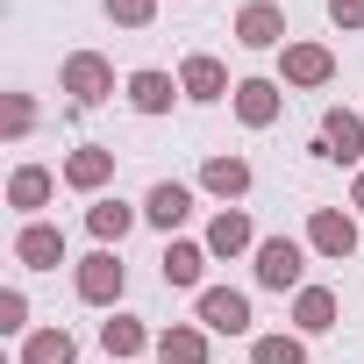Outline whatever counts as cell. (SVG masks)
I'll list each match as a JSON object with an SVG mask.
<instances>
[{
  "mask_svg": "<svg viewBox=\"0 0 364 364\" xmlns=\"http://www.w3.org/2000/svg\"><path fill=\"white\" fill-rule=\"evenodd\" d=\"M307 243H314L321 257H350V250H357V222L336 215V208H321V215L307 222Z\"/></svg>",
  "mask_w": 364,
  "mask_h": 364,
  "instance_id": "obj_7",
  "label": "cell"
},
{
  "mask_svg": "<svg viewBox=\"0 0 364 364\" xmlns=\"http://www.w3.org/2000/svg\"><path fill=\"white\" fill-rule=\"evenodd\" d=\"M200 264H208L200 243H171L164 250V286H200Z\"/></svg>",
  "mask_w": 364,
  "mask_h": 364,
  "instance_id": "obj_19",
  "label": "cell"
},
{
  "mask_svg": "<svg viewBox=\"0 0 364 364\" xmlns=\"http://www.w3.org/2000/svg\"><path fill=\"white\" fill-rule=\"evenodd\" d=\"M150 8H157V0H107V15H114V22H129V29H143V22H150Z\"/></svg>",
  "mask_w": 364,
  "mask_h": 364,
  "instance_id": "obj_25",
  "label": "cell"
},
{
  "mask_svg": "<svg viewBox=\"0 0 364 364\" xmlns=\"http://www.w3.org/2000/svg\"><path fill=\"white\" fill-rule=\"evenodd\" d=\"M157 357L164 364H208V336L200 328H164L157 336Z\"/></svg>",
  "mask_w": 364,
  "mask_h": 364,
  "instance_id": "obj_18",
  "label": "cell"
},
{
  "mask_svg": "<svg viewBox=\"0 0 364 364\" xmlns=\"http://www.w3.org/2000/svg\"><path fill=\"white\" fill-rule=\"evenodd\" d=\"M293 321H300L307 336L336 328V293H328V286H300V300H293Z\"/></svg>",
  "mask_w": 364,
  "mask_h": 364,
  "instance_id": "obj_15",
  "label": "cell"
},
{
  "mask_svg": "<svg viewBox=\"0 0 364 364\" xmlns=\"http://www.w3.org/2000/svg\"><path fill=\"white\" fill-rule=\"evenodd\" d=\"M22 314H29L22 293H0V328H22Z\"/></svg>",
  "mask_w": 364,
  "mask_h": 364,
  "instance_id": "obj_26",
  "label": "cell"
},
{
  "mask_svg": "<svg viewBox=\"0 0 364 364\" xmlns=\"http://www.w3.org/2000/svg\"><path fill=\"white\" fill-rule=\"evenodd\" d=\"M15 257H22L29 272H50V264H65V229H50V222H29V229L15 236Z\"/></svg>",
  "mask_w": 364,
  "mask_h": 364,
  "instance_id": "obj_5",
  "label": "cell"
},
{
  "mask_svg": "<svg viewBox=\"0 0 364 364\" xmlns=\"http://www.w3.org/2000/svg\"><path fill=\"white\" fill-rule=\"evenodd\" d=\"M29 122H36V107H29V100H22V93H15V100H8V129H15V136H22V129H29Z\"/></svg>",
  "mask_w": 364,
  "mask_h": 364,
  "instance_id": "obj_28",
  "label": "cell"
},
{
  "mask_svg": "<svg viewBox=\"0 0 364 364\" xmlns=\"http://www.w3.org/2000/svg\"><path fill=\"white\" fill-rule=\"evenodd\" d=\"M8 200H15L22 215H36V208L50 200V171H43V164H22V171L8 178Z\"/></svg>",
  "mask_w": 364,
  "mask_h": 364,
  "instance_id": "obj_17",
  "label": "cell"
},
{
  "mask_svg": "<svg viewBox=\"0 0 364 364\" xmlns=\"http://www.w3.org/2000/svg\"><path fill=\"white\" fill-rule=\"evenodd\" d=\"M65 93H72L79 107H93V100H107V93H114V72H107V58H93V50H79V58H65Z\"/></svg>",
  "mask_w": 364,
  "mask_h": 364,
  "instance_id": "obj_1",
  "label": "cell"
},
{
  "mask_svg": "<svg viewBox=\"0 0 364 364\" xmlns=\"http://www.w3.org/2000/svg\"><path fill=\"white\" fill-rule=\"evenodd\" d=\"M200 328H215V336H243V328H250V300H243L236 286H208V293H200Z\"/></svg>",
  "mask_w": 364,
  "mask_h": 364,
  "instance_id": "obj_3",
  "label": "cell"
},
{
  "mask_svg": "<svg viewBox=\"0 0 364 364\" xmlns=\"http://www.w3.org/2000/svg\"><path fill=\"white\" fill-rule=\"evenodd\" d=\"M250 357H257V364H307L300 336H257V343H250Z\"/></svg>",
  "mask_w": 364,
  "mask_h": 364,
  "instance_id": "obj_24",
  "label": "cell"
},
{
  "mask_svg": "<svg viewBox=\"0 0 364 364\" xmlns=\"http://www.w3.org/2000/svg\"><path fill=\"white\" fill-rule=\"evenodd\" d=\"M328 72H336V58L321 43H286V79L293 86H328Z\"/></svg>",
  "mask_w": 364,
  "mask_h": 364,
  "instance_id": "obj_10",
  "label": "cell"
},
{
  "mask_svg": "<svg viewBox=\"0 0 364 364\" xmlns=\"http://www.w3.org/2000/svg\"><path fill=\"white\" fill-rule=\"evenodd\" d=\"M236 36H243V43H250V50H272V43H279V36H286V15H279V8H272V0H250V8H243V15H236Z\"/></svg>",
  "mask_w": 364,
  "mask_h": 364,
  "instance_id": "obj_8",
  "label": "cell"
},
{
  "mask_svg": "<svg viewBox=\"0 0 364 364\" xmlns=\"http://www.w3.org/2000/svg\"><path fill=\"white\" fill-rule=\"evenodd\" d=\"M328 15H336L343 29H357V22H364V0H328Z\"/></svg>",
  "mask_w": 364,
  "mask_h": 364,
  "instance_id": "obj_27",
  "label": "cell"
},
{
  "mask_svg": "<svg viewBox=\"0 0 364 364\" xmlns=\"http://www.w3.org/2000/svg\"><path fill=\"white\" fill-rule=\"evenodd\" d=\"M143 215H150L157 229H178V222L193 215V193H186V186H171V178H157V186H150V200H143Z\"/></svg>",
  "mask_w": 364,
  "mask_h": 364,
  "instance_id": "obj_11",
  "label": "cell"
},
{
  "mask_svg": "<svg viewBox=\"0 0 364 364\" xmlns=\"http://www.w3.org/2000/svg\"><path fill=\"white\" fill-rule=\"evenodd\" d=\"M236 114H243L250 129H264V122L279 114V86H272V79H243V86H236Z\"/></svg>",
  "mask_w": 364,
  "mask_h": 364,
  "instance_id": "obj_13",
  "label": "cell"
},
{
  "mask_svg": "<svg viewBox=\"0 0 364 364\" xmlns=\"http://www.w3.org/2000/svg\"><path fill=\"white\" fill-rule=\"evenodd\" d=\"M178 93H193V100H222L229 93V72L215 58H186V72H178Z\"/></svg>",
  "mask_w": 364,
  "mask_h": 364,
  "instance_id": "obj_12",
  "label": "cell"
},
{
  "mask_svg": "<svg viewBox=\"0 0 364 364\" xmlns=\"http://www.w3.org/2000/svg\"><path fill=\"white\" fill-rule=\"evenodd\" d=\"M171 93H178V86H171L164 72H136V79H129V100H136L143 114H164V107H171Z\"/></svg>",
  "mask_w": 364,
  "mask_h": 364,
  "instance_id": "obj_20",
  "label": "cell"
},
{
  "mask_svg": "<svg viewBox=\"0 0 364 364\" xmlns=\"http://www.w3.org/2000/svg\"><path fill=\"white\" fill-rule=\"evenodd\" d=\"M86 222H93V236H100V243H122V236H129V222H136V215H129V208H122V200H100V208H93V215H86Z\"/></svg>",
  "mask_w": 364,
  "mask_h": 364,
  "instance_id": "obj_23",
  "label": "cell"
},
{
  "mask_svg": "<svg viewBox=\"0 0 364 364\" xmlns=\"http://www.w3.org/2000/svg\"><path fill=\"white\" fill-rule=\"evenodd\" d=\"M65 178H72L79 193H93V186H107V178H114V150H100V143H86V150H72V157H65Z\"/></svg>",
  "mask_w": 364,
  "mask_h": 364,
  "instance_id": "obj_9",
  "label": "cell"
},
{
  "mask_svg": "<svg viewBox=\"0 0 364 364\" xmlns=\"http://www.w3.org/2000/svg\"><path fill=\"white\" fill-rule=\"evenodd\" d=\"M208 250H215V257H236V250H250V215L222 208V215L208 222Z\"/></svg>",
  "mask_w": 364,
  "mask_h": 364,
  "instance_id": "obj_14",
  "label": "cell"
},
{
  "mask_svg": "<svg viewBox=\"0 0 364 364\" xmlns=\"http://www.w3.org/2000/svg\"><path fill=\"white\" fill-rule=\"evenodd\" d=\"M364 150V122L350 114V107H328V122H321V157H336V164H350Z\"/></svg>",
  "mask_w": 364,
  "mask_h": 364,
  "instance_id": "obj_6",
  "label": "cell"
},
{
  "mask_svg": "<svg viewBox=\"0 0 364 364\" xmlns=\"http://www.w3.org/2000/svg\"><path fill=\"white\" fill-rule=\"evenodd\" d=\"M150 336H143V321H129V314H114V321H100V350L107 357H136Z\"/></svg>",
  "mask_w": 364,
  "mask_h": 364,
  "instance_id": "obj_21",
  "label": "cell"
},
{
  "mask_svg": "<svg viewBox=\"0 0 364 364\" xmlns=\"http://www.w3.org/2000/svg\"><path fill=\"white\" fill-rule=\"evenodd\" d=\"M79 300H93V307L122 300V257H114V250H93V257L79 264Z\"/></svg>",
  "mask_w": 364,
  "mask_h": 364,
  "instance_id": "obj_4",
  "label": "cell"
},
{
  "mask_svg": "<svg viewBox=\"0 0 364 364\" xmlns=\"http://www.w3.org/2000/svg\"><path fill=\"white\" fill-rule=\"evenodd\" d=\"M257 286H272V293L300 286V243L293 236H264L257 243Z\"/></svg>",
  "mask_w": 364,
  "mask_h": 364,
  "instance_id": "obj_2",
  "label": "cell"
},
{
  "mask_svg": "<svg viewBox=\"0 0 364 364\" xmlns=\"http://www.w3.org/2000/svg\"><path fill=\"white\" fill-rule=\"evenodd\" d=\"M357 208H364V171H357Z\"/></svg>",
  "mask_w": 364,
  "mask_h": 364,
  "instance_id": "obj_29",
  "label": "cell"
},
{
  "mask_svg": "<svg viewBox=\"0 0 364 364\" xmlns=\"http://www.w3.org/2000/svg\"><path fill=\"white\" fill-rule=\"evenodd\" d=\"M200 186H208V193H222V200H236V193H250V164H243V157H208Z\"/></svg>",
  "mask_w": 364,
  "mask_h": 364,
  "instance_id": "obj_16",
  "label": "cell"
},
{
  "mask_svg": "<svg viewBox=\"0 0 364 364\" xmlns=\"http://www.w3.org/2000/svg\"><path fill=\"white\" fill-rule=\"evenodd\" d=\"M22 364H72V336H65V328L29 336V343H22Z\"/></svg>",
  "mask_w": 364,
  "mask_h": 364,
  "instance_id": "obj_22",
  "label": "cell"
}]
</instances>
